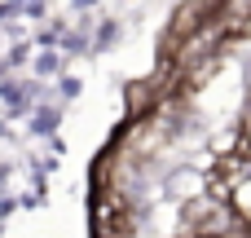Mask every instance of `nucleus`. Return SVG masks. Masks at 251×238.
<instances>
[{
	"label": "nucleus",
	"instance_id": "obj_2",
	"mask_svg": "<svg viewBox=\"0 0 251 238\" xmlns=\"http://www.w3.org/2000/svg\"><path fill=\"white\" fill-rule=\"evenodd\" d=\"M238 137H243V146H247V155H251V110L243 115V124H238Z\"/></svg>",
	"mask_w": 251,
	"mask_h": 238
},
{
	"label": "nucleus",
	"instance_id": "obj_1",
	"mask_svg": "<svg viewBox=\"0 0 251 238\" xmlns=\"http://www.w3.org/2000/svg\"><path fill=\"white\" fill-rule=\"evenodd\" d=\"M221 194L229 199V208H234V216L251 225V159H229L225 163V185H221Z\"/></svg>",
	"mask_w": 251,
	"mask_h": 238
}]
</instances>
